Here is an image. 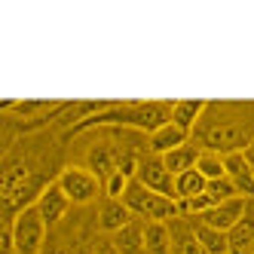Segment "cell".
Wrapping results in <instances>:
<instances>
[{"mask_svg": "<svg viewBox=\"0 0 254 254\" xmlns=\"http://www.w3.org/2000/svg\"><path fill=\"white\" fill-rule=\"evenodd\" d=\"M202 150L236 153L254 144V104L245 101H208L202 120L190 135Z\"/></svg>", "mask_w": 254, "mask_h": 254, "instance_id": "6da1fadb", "label": "cell"}, {"mask_svg": "<svg viewBox=\"0 0 254 254\" xmlns=\"http://www.w3.org/2000/svg\"><path fill=\"white\" fill-rule=\"evenodd\" d=\"M123 202L129 205V211L135 217H144V221H175L181 217V208H178V199H169V196H159L153 190H147L141 181H129V187L123 193Z\"/></svg>", "mask_w": 254, "mask_h": 254, "instance_id": "7a4b0ae2", "label": "cell"}, {"mask_svg": "<svg viewBox=\"0 0 254 254\" xmlns=\"http://www.w3.org/2000/svg\"><path fill=\"white\" fill-rule=\"evenodd\" d=\"M9 230H12V248L19 254H40L43 251V242H46V221L40 217L37 205H28L22 208L19 214L9 221Z\"/></svg>", "mask_w": 254, "mask_h": 254, "instance_id": "3957f363", "label": "cell"}, {"mask_svg": "<svg viewBox=\"0 0 254 254\" xmlns=\"http://www.w3.org/2000/svg\"><path fill=\"white\" fill-rule=\"evenodd\" d=\"M56 184L64 190V196L70 199V205H89L101 193V178L92 169H86V166H67V169H62Z\"/></svg>", "mask_w": 254, "mask_h": 254, "instance_id": "277c9868", "label": "cell"}, {"mask_svg": "<svg viewBox=\"0 0 254 254\" xmlns=\"http://www.w3.org/2000/svg\"><path fill=\"white\" fill-rule=\"evenodd\" d=\"M135 181H141L147 190L159 193V196H169L175 199V175L166 169V162H162V156L150 153L138 159V169H135Z\"/></svg>", "mask_w": 254, "mask_h": 254, "instance_id": "5b68a950", "label": "cell"}, {"mask_svg": "<svg viewBox=\"0 0 254 254\" xmlns=\"http://www.w3.org/2000/svg\"><path fill=\"white\" fill-rule=\"evenodd\" d=\"M248 202H251V199H245V196L227 199V202H221V205L208 208L202 217H199V221H202V224H208V227H214V230H221V233H230L236 224L242 221V214L248 211Z\"/></svg>", "mask_w": 254, "mask_h": 254, "instance_id": "8992f818", "label": "cell"}, {"mask_svg": "<svg viewBox=\"0 0 254 254\" xmlns=\"http://www.w3.org/2000/svg\"><path fill=\"white\" fill-rule=\"evenodd\" d=\"M224 166H227V178L236 184L239 196L254 199V169H251V159L245 150H236V153H224Z\"/></svg>", "mask_w": 254, "mask_h": 254, "instance_id": "52a82bcc", "label": "cell"}, {"mask_svg": "<svg viewBox=\"0 0 254 254\" xmlns=\"http://www.w3.org/2000/svg\"><path fill=\"white\" fill-rule=\"evenodd\" d=\"M37 211H40V217L46 221V227H56L62 217L67 214V208H70V199L64 196V190L59 187V184H46L40 193H37Z\"/></svg>", "mask_w": 254, "mask_h": 254, "instance_id": "ba28073f", "label": "cell"}, {"mask_svg": "<svg viewBox=\"0 0 254 254\" xmlns=\"http://www.w3.org/2000/svg\"><path fill=\"white\" fill-rule=\"evenodd\" d=\"M135 221V214L129 211V205L123 202V199H104L101 208H98V227L104 233H120L123 227H129Z\"/></svg>", "mask_w": 254, "mask_h": 254, "instance_id": "9c48e42d", "label": "cell"}, {"mask_svg": "<svg viewBox=\"0 0 254 254\" xmlns=\"http://www.w3.org/2000/svg\"><path fill=\"white\" fill-rule=\"evenodd\" d=\"M187 141H190V132H184V129H181V126H175V123L159 126V129L147 138L150 153H156V156H166V153H172V150H178V147H184Z\"/></svg>", "mask_w": 254, "mask_h": 254, "instance_id": "30bf717a", "label": "cell"}, {"mask_svg": "<svg viewBox=\"0 0 254 254\" xmlns=\"http://www.w3.org/2000/svg\"><path fill=\"white\" fill-rule=\"evenodd\" d=\"M193 233H196V242L199 248H202V254H230V239H227V233L221 230H214L208 224H202L199 217H187Z\"/></svg>", "mask_w": 254, "mask_h": 254, "instance_id": "8fae6325", "label": "cell"}, {"mask_svg": "<svg viewBox=\"0 0 254 254\" xmlns=\"http://www.w3.org/2000/svg\"><path fill=\"white\" fill-rule=\"evenodd\" d=\"M227 239H230V254H248L251 251V245H254V199L248 202V211L242 214V221L227 233Z\"/></svg>", "mask_w": 254, "mask_h": 254, "instance_id": "7c38bea8", "label": "cell"}, {"mask_svg": "<svg viewBox=\"0 0 254 254\" xmlns=\"http://www.w3.org/2000/svg\"><path fill=\"white\" fill-rule=\"evenodd\" d=\"M144 254H172V227L166 221H144Z\"/></svg>", "mask_w": 254, "mask_h": 254, "instance_id": "4fadbf2b", "label": "cell"}, {"mask_svg": "<svg viewBox=\"0 0 254 254\" xmlns=\"http://www.w3.org/2000/svg\"><path fill=\"white\" fill-rule=\"evenodd\" d=\"M199 156H202V147L190 138L184 147H178V150H172V153H166L162 156V162H166V169L178 178V175H184V172H190V169H196V162H199Z\"/></svg>", "mask_w": 254, "mask_h": 254, "instance_id": "5bb4252c", "label": "cell"}, {"mask_svg": "<svg viewBox=\"0 0 254 254\" xmlns=\"http://www.w3.org/2000/svg\"><path fill=\"white\" fill-rule=\"evenodd\" d=\"M169 227H172V254H202L187 217H175V221H169Z\"/></svg>", "mask_w": 254, "mask_h": 254, "instance_id": "9a60e30c", "label": "cell"}, {"mask_svg": "<svg viewBox=\"0 0 254 254\" xmlns=\"http://www.w3.org/2000/svg\"><path fill=\"white\" fill-rule=\"evenodd\" d=\"M205 107H208V101H175L172 104V123L193 135L196 123L202 120V114H205Z\"/></svg>", "mask_w": 254, "mask_h": 254, "instance_id": "2e32d148", "label": "cell"}, {"mask_svg": "<svg viewBox=\"0 0 254 254\" xmlns=\"http://www.w3.org/2000/svg\"><path fill=\"white\" fill-rule=\"evenodd\" d=\"M114 248L120 254H144V224L132 221L129 227L114 233Z\"/></svg>", "mask_w": 254, "mask_h": 254, "instance_id": "e0dca14e", "label": "cell"}, {"mask_svg": "<svg viewBox=\"0 0 254 254\" xmlns=\"http://www.w3.org/2000/svg\"><path fill=\"white\" fill-rule=\"evenodd\" d=\"M205 184L208 181L202 178V172L199 169H190L184 175L175 178V199L181 202V199H193V196H202L205 193Z\"/></svg>", "mask_w": 254, "mask_h": 254, "instance_id": "ac0fdd59", "label": "cell"}, {"mask_svg": "<svg viewBox=\"0 0 254 254\" xmlns=\"http://www.w3.org/2000/svg\"><path fill=\"white\" fill-rule=\"evenodd\" d=\"M196 169L202 172L205 181H217V178H227V166H224V153H214V150H202Z\"/></svg>", "mask_w": 254, "mask_h": 254, "instance_id": "d6986e66", "label": "cell"}, {"mask_svg": "<svg viewBox=\"0 0 254 254\" xmlns=\"http://www.w3.org/2000/svg\"><path fill=\"white\" fill-rule=\"evenodd\" d=\"M205 193L214 199V205H221V202H227V199H236V196H239V190H236V184H233L230 178L208 181V184H205Z\"/></svg>", "mask_w": 254, "mask_h": 254, "instance_id": "ffe728a7", "label": "cell"}, {"mask_svg": "<svg viewBox=\"0 0 254 254\" xmlns=\"http://www.w3.org/2000/svg\"><path fill=\"white\" fill-rule=\"evenodd\" d=\"M95 254H120L117 248H114V242L111 245H101V248H95Z\"/></svg>", "mask_w": 254, "mask_h": 254, "instance_id": "44dd1931", "label": "cell"}, {"mask_svg": "<svg viewBox=\"0 0 254 254\" xmlns=\"http://www.w3.org/2000/svg\"><path fill=\"white\" fill-rule=\"evenodd\" d=\"M3 254H19V251H15V248H3Z\"/></svg>", "mask_w": 254, "mask_h": 254, "instance_id": "7402d4cb", "label": "cell"}, {"mask_svg": "<svg viewBox=\"0 0 254 254\" xmlns=\"http://www.w3.org/2000/svg\"><path fill=\"white\" fill-rule=\"evenodd\" d=\"M248 156H254V144H251V147H248Z\"/></svg>", "mask_w": 254, "mask_h": 254, "instance_id": "603a6c76", "label": "cell"}, {"mask_svg": "<svg viewBox=\"0 0 254 254\" xmlns=\"http://www.w3.org/2000/svg\"><path fill=\"white\" fill-rule=\"evenodd\" d=\"M245 153H248V150H245ZM248 159H251V169H254V156H248Z\"/></svg>", "mask_w": 254, "mask_h": 254, "instance_id": "cb8c5ba5", "label": "cell"}, {"mask_svg": "<svg viewBox=\"0 0 254 254\" xmlns=\"http://www.w3.org/2000/svg\"><path fill=\"white\" fill-rule=\"evenodd\" d=\"M248 254H254V245H251V251H248Z\"/></svg>", "mask_w": 254, "mask_h": 254, "instance_id": "d4e9b609", "label": "cell"}]
</instances>
